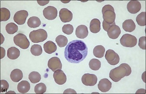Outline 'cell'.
I'll list each match as a JSON object with an SVG mask.
<instances>
[{
    "mask_svg": "<svg viewBox=\"0 0 146 94\" xmlns=\"http://www.w3.org/2000/svg\"><path fill=\"white\" fill-rule=\"evenodd\" d=\"M10 77L13 82H18L23 78V72L20 69H15L11 72Z\"/></svg>",
    "mask_w": 146,
    "mask_h": 94,
    "instance_id": "obj_22",
    "label": "cell"
},
{
    "mask_svg": "<svg viewBox=\"0 0 146 94\" xmlns=\"http://www.w3.org/2000/svg\"><path fill=\"white\" fill-rule=\"evenodd\" d=\"M5 54L6 51L5 48L1 47V59H2L5 57Z\"/></svg>",
    "mask_w": 146,
    "mask_h": 94,
    "instance_id": "obj_39",
    "label": "cell"
},
{
    "mask_svg": "<svg viewBox=\"0 0 146 94\" xmlns=\"http://www.w3.org/2000/svg\"><path fill=\"white\" fill-rule=\"evenodd\" d=\"M127 10L131 14H136L140 11L141 5L140 3L137 1H131L127 4Z\"/></svg>",
    "mask_w": 146,
    "mask_h": 94,
    "instance_id": "obj_14",
    "label": "cell"
},
{
    "mask_svg": "<svg viewBox=\"0 0 146 94\" xmlns=\"http://www.w3.org/2000/svg\"><path fill=\"white\" fill-rule=\"evenodd\" d=\"M89 65L91 69L93 70H98L101 67V62L98 59H92L90 61Z\"/></svg>",
    "mask_w": 146,
    "mask_h": 94,
    "instance_id": "obj_29",
    "label": "cell"
},
{
    "mask_svg": "<svg viewBox=\"0 0 146 94\" xmlns=\"http://www.w3.org/2000/svg\"><path fill=\"white\" fill-rule=\"evenodd\" d=\"M131 73L130 66L127 63H123L111 70L109 73V77L113 82H118L125 77L130 75Z\"/></svg>",
    "mask_w": 146,
    "mask_h": 94,
    "instance_id": "obj_2",
    "label": "cell"
},
{
    "mask_svg": "<svg viewBox=\"0 0 146 94\" xmlns=\"http://www.w3.org/2000/svg\"><path fill=\"white\" fill-rule=\"evenodd\" d=\"M58 10L52 6H48L45 8L43 11L44 16L48 20H53L57 18L58 16Z\"/></svg>",
    "mask_w": 146,
    "mask_h": 94,
    "instance_id": "obj_9",
    "label": "cell"
},
{
    "mask_svg": "<svg viewBox=\"0 0 146 94\" xmlns=\"http://www.w3.org/2000/svg\"><path fill=\"white\" fill-rule=\"evenodd\" d=\"M68 39L66 36L63 35H59L57 36L56 39V41L58 46L61 48L65 47L67 45Z\"/></svg>",
    "mask_w": 146,
    "mask_h": 94,
    "instance_id": "obj_28",
    "label": "cell"
},
{
    "mask_svg": "<svg viewBox=\"0 0 146 94\" xmlns=\"http://www.w3.org/2000/svg\"><path fill=\"white\" fill-rule=\"evenodd\" d=\"M59 17L61 21L63 23H68L72 21L73 14L72 12L68 9L64 8L60 10L59 12Z\"/></svg>",
    "mask_w": 146,
    "mask_h": 94,
    "instance_id": "obj_13",
    "label": "cell"
},
{
    "mask_svg": "<svg viewBox=\"0 0 146 94\" xmlns=\"http://www.w3.org/2000/svg\"><path fill=\"white\" fill-rule=\"evenodd\" d=\"M53 77L56 83L59 85L64 84L67 81V76L64 72L61 69L55 71L53 74Z\"/></svg>",
    "mask_w": 146,
    "mask_h": 94,
    "instance_id": "obj_12",
    "label": "cell"
},
{
    "mask_svg": "<svg viewBox=\"0 0 146 94\" xmlns=\"http://www.w3.org/2000/svg\"><path fill=\"white\" fill-rule=\"evenodd\" d=\"M29 79L32 83L36 84L40 81L41 77L40 74L37 72L33 71L29 74Z\"/></svg>",
    "mask_w": 146,
    "mask_h": 94,
    "instance_id": "obj_26",
    "label": "cell"
},
{
    "mask_svg": "<svg viewBox=\"0 0 146 94\" xmlns=\"http://www.w3.org/2000/svg\"><path fill=\"white\" fill-rule=\"evenodd\" d=\"M18 27L16 24L13 23H9L6 26V30L9 34H14L18 32Z\"/></svg>",
    "mask_w": 146,
    "mask_h": 94,
    "instance_id": "obj_31",
    "label": "cell"
},
{
    "mask_svg": "<svg viewBox=\"0 0 146 94\" xmlns=\"http://www.w3.org/2000/svg\"><path fill=\"white\" fill-rule=\"evenodd\" d=\"M64 93H75L76 94V91L73 89H68L64 91Z\"/></svg>",
    "mask_w": 146,
    "mask_h": 94,
    "instance_id": "obj_38",
    "label": "cell"
},
{
    "mask_svg": "<svg viewBox=\"0 0 146 94\" xmlns=\"http://www.w3.org/2000/svg\"><path fill=\"white\" fill-rule=\"evenodd\" d=\"M37 3L40 5L44 6L48 4L50 1H37Z\"/></svg>",
    "mask_w": 146,
    "mask_h": 94,
    "instance_id": "obj_40",
    "label": "cell"
},
{
    "mask_svg": "<svg viewBox=\"0 0 146 94\" xmlns=\"http://www.w3.org/2000/svg\"><path fill=\"white\" fill-rule=\"evenodd\" d=\"M98 78L95 74L86 73L84 74L82 77V82L86 86H94L96 84Z\"/></svg>",
    "mask_w": 146,
    "mask_h": 94,
    "instance_id": "obj_8",
    "label": "cell"
},
{
    "mask_svg": "<svg viewBox=\"0 0 146 94\" xmlns=\"http://www.w3.org/2000/svg\"><path fill=\"white\" fill-rule=\"evenodd\" d=\"M14 42L16 45L21 49H27L30 46V42L27 37L22 33H19L14 36Z\"/></svg>",
    "mask_w": 146,
    "mask_h": 94,
    "instance_id": "obj_5",
    "label": "cell"
},
{
    "mask_svg": "<svg viewBox=\"0 0 146 94\" xmlns=\"http://www.w3.org/2000/svg\"><path fill=\"white\" fill-rule=\"evenodd\" d=\"M11 12L5 8H1V22H6L10 19Z\"/></svg>",
    "mask_w": 146,
    "mask_h": 94,
    "instance_id": "obj_27",
    "label": "cell"
},
{
    "mask_svg": "<svg viewBox=\"0 0 146 94\" xmlns=\"http://www.w3.org/2000/svg\"><path fill=\"white\" fill-rule=\"evenodd\" d=\"M20 54V50L14 46L10 47L7 51V56L8 58L12 60H14L18 58Z\"/></svg>",
    "mask_w": 146,
    "mask_h": 94,
    "instance_id": "obj_21",
    "label": "cell"
},
{
    "mask_svg": "<svg viewBox=\"0 0 146 94\" xmlns=\"http://www.w3.org/2000/svg\"><path fill=\"white\" fill-rule=\"evenodd\" d=\"M74 28L73 26L70 24L64 25L62 27V31L64 34L67 35H70L73 33Z\"/></svg>",
    "mask_w": 146,
    "mask_h": 94,
    "instance_id": "obj_34",
    "label": "cell"
},
{
    "mask_svg": "<svg viewBox=\"0 0 146 94\" xmlns=\"http://www.w3.org/2000/svg\"><path fill=\"white\" fill-rule=\"evenodd\" d=\"M30 84L28 81L26 80L22 81L18 84L17 89L19 93H26L30 89Z\"/></svg>",
    "mask_w": 146,
    "mask_h": 94,
    "instance_id": "obj_23",
    "label": "cell"
},
{
    "mask_svg": "<svg viewBox=\"0 0 146 94\" xmlns=\"http://www.w3.org/2000/svg\"><path fill=\"white\" fill-rule=\"evenodd\" d=\"M112 87V83L107 78L102 79L99 82L98 88L101 91L106 93L109 91Z\"/></svg>",
    "mask_w": 146,
    "mask_h": 94,
    "instance_id": "obj_16",
    "label": "cell"
},
{
    "mask_svg": "<svg viewBox=\"0 0 146 94\" xmlns=\"http://www.w3.org/2000/svg\"><path fill=\"white\" fill-rule=\"evenodd\" d=\"M88 48L84 41L75 40L70 41L65 47L64 55L70 63H78L86 58Z\"/></svg>",
    "mask_w": 146,
    "mask_h": 94,
    "instance_id": "obj_1",
    "label": "cell"
},
{
    "mask_svg": "<svg viewBox=\"0 0 146 94\" xmlns=\"http://www.w3.org/2000/svg\"><path fill=\"white\" fill-rule=\"evenodd\" d=\"M104 21L109 24H113L115 22L116 14L113 6L110 5L104 6L102 9Z\"/></svg>",
    "mask_w": 146,
    "mask_h": 94,
    "instance_id": "obj_3",
    "label": "cell"
},
{
    "mask_svg": "<svg viewBox=\"0 0 146 94\" xmlns=\"http://www.w3.org/2000/svg\"><path fill=\"white\" fill-rule=\"evenodd\" d=\"M122 28L125 32H131L135 30L136 25L135 23L132 20H125L122 24Z\"/></svg>",
    "mask_w": 146,
    "mask_h": 94,
    "instance_id": "obj_19",
    "label": "cell"
},
{
    "mask_svg": "<svg viewBox=\"0 0 146 94\" xmlns=\"http://www.w3.org/2000/svg\"><path fill=\"white\" fill-rule=\"evenodd\" d=\"M116 24L115 22L113 23V24H109V23H106L105 21H104L103 22V27L104 30L106 31V32H108V30H109L110 27L112 26V25Z\"/></svg>",
    "mask_w": 146,
    "mask_h": 94,
    "instance_id": "obj_37",
    "label": "cell"
},
{
    "mask_svg": "<svg viewBox=\"0 0 146 94\" xmlns=\"http://www.w3.org/2000/svg\"><path fill=\"white\" fill-rule=\"evenodd\" d=\"M106 49L102 45H98L94 47L93 50V54L95 57L101 58L104 57Z\"/></svg>",
    "mask_w": 146,
    "mask_h": 94,
    "instance_id": "obj_25",
    "label": "cell"
},
{
    "mask_svg": "<svg viewBox=\"0 0 146 94\" xmlns=\"http://www.w3.org/2000/svg\"><path fill=\"white\" fill-rule=\"evenodd\" d=\"M136 21L138 25L141 27H143L146 25V12H142L137 17Z\"/></svg>",
    "mask_w": 146,
    "mask_h": 94,
    "instance_id": "obj_32",
    "label": "cell"
},
{
    "mask_svg": "<svg viewBox=\"0 0 146 94\" xmlns=\"http://www.w3.org/2000/svg\"><path fill=\"white\" fill-rule=\"evenodd\" d=\"M31 52L35 56H39L42 53V49L41 45L39 44H34L31 46Z\"/></svg>",
    "mask_w": 146,
    "mask_h": 94,
    "instance_id": "obj_30",
    "label": "cell"
},
{
    "mask_svg": "<svg viewBox=\"0 0 146 94\" xmlns=\"http://www.w3.org/2000/svg\"><path fill=\"white\" fill-rule=\"evenodd\" d=\"M29 39L33 43H38L43 42L47 39L48 34L46 31L43 29L33 30L30 32Z\"/></svg>",
    "mask_w": 146,
    "mask_h": 94,
    "instance_id": "obj_4",
    "label": "cell"
},
{
    "mask_svg": "<svg viewBox=\"0 0 146 94\" xmlns=\"http://www.w3.org/2000/svg\"><path fill=\"white\" fill-rule=\"evenodd\" d=\"M107 32L109 38L115 39H117L120 36L121 31L120 27L116 25V24H114L110 27Z\"/></svg>",
    "mask_w": 146,
    "mask_h": 94,
    "instance_id": "obj_15",
    "label": "cell"
},
{
    "mask_svg": "<svg viewBox=\"0 0 146 94\" xmlns=\"http://www.w3.org/2000/svg\"><path fill=\"white\" fill-rule=\"evenodd\" d=\"M121 45L125 47L132 48L136 45L137 40L136 37L131 34H124L120 39Z\"/></svg>",
    "mask_w": 146,
    "mask_h": 94,
    "instance_id": "obj_6",
    "label": "cell"
},
{
    "mask_svg": "<svg viewBox=\"0 0 146 94\" xmlns=\"http://www.w3.org/2000/svg\"><path fill=\"white\" fill-rule=\"evenodd\" d=\"M1 44H2V43H3L4 40H5V38H4L3 36V35H2V34H1Z\"/></svg>",
    "mask_w": 146,
    "mask_h": 94,
    "instance_id": "obj_41",
    "label": "cell"
},
{
    "mask_svg": "<svg viewBox=\"0 0 146 94\" xmlns=\"http://www.w3.org/2000/svg\"><path fill=\"white\" fill-rule=\"evenodd\" d=\"M76 37L80 39H83L86 38L88 35V30L87 27L84 25L78 26L75 32Z\"/></svg>",
    "mask_w": 146,
    "mask_h": 94,
    "instance_id": "obj_17",
    "label": "cell"
},
{
    "mask_svg": "<svg viewBox=\"0 0 146 94\" xmlns=\"http://www.w3.org/2000/svg\"><path fill=\"white\" fill-rule=\"evenodd\" d=\"M48 67L54 72L58 70L62 69V64L60 59L54 57L50 59L48 61Z\"/></svg>",
    "mask_w": 146,
    "mask_h": 94,
    "instance_id": "obj_11",
    "label": "cell"
},
{
    "mask_svg": "<svg viewBox=\"0 0 146 94\" xmlns=\"http://www.w3.org/2000/svg\"><path fill=\"white\" fill-rule=\"evenodd\" d=\"M90 29L91 32L96 34L101 30V22L98 19H94L90 23Z\"/></svg>",
    "mask_w": 146,
    "mask_h": 94,
    "instance_id": "obj_18",
    "label": "cell"
},
{
    "mask_svg": "<svg viewBox=\"0 0 146 94\" xmlns=\"http://www.w3.org/2000/svg\"><path fill=\"white\" fill-rule=\"evenodd\" d=\"M46 86L44 84L40 83L36 85L35 87V92L36 94H43L46 91Z\"/></svg>",
    "mask_w": 146,
    "mask_h": 94,
    "instance_id": "obj_33",
    "label": "cell"
},
{
    "mask_svg": "<svg viewBox=\"0 0 146 94\" xmlns=\"http://www.w3.org/2000/svg\"><path fill=\"white\" fill-rule=\"evenodd\" d=\"M29 16L28 12L25 10L18 11L15 13L14 17V22L18 25H23L25 24L27 18Z\"/></svg>",
    "mask_w": 146,
    "mask_h": 94,
    "instance_id": "obj_10",
    "label": "cell"
},
{
    "mask_svg": "<svg viewBox=\"0 0 146 94\" xmlns=\"http://www.w3.org/2000/svg\"><path fill=\"white\" fill-rule=\"evenodd\" d=\"M27 24L30 28L34 29L39 27L41 24V22L39 18L35 16H33L29 19Z\"/></svg>",
    "mask_w": 146,
    "mask_h": 94,
    "instance_id": "obj_24",
    "label": "cell"
},
{
    "mask_svg": "<svg viewBox=\"0 0 146 94\" xmlns=\"http://www.w3.org/2000/svg\"><path fill=\"white\" fill-rule=\"evenodd\" d=\"M44 49L46 53L48 54H52L56 51V45L52 41H49L44 44Z\"/></svg>",
    "mask_w": 146,
    "mask_h": 94,
    "instance_id": "obj_20",
    "label": "cell"
},
{
    "mask_svg": "<svg viewBox=\"0 0 146 94\" xmlns=\"http://www.w3.org/2000/svg\"><path fill=\"white\" fill-rule=\"evenodd\" d=\"M9 87V84L5 80H1V92L4 93L8 90Z\"/></svg>",
    "mask_w": 146,
    "mask_h": 94,
    "instance_id": "obj_35",
    "label": "cell"
},
{
    "mask_svg": "<svg viewBox=\"0 0 146 94\" xmlns=\"http://www.w3.org/2000/svg\"><path fill=\"white\" fill-rule=\"evenodd\" d=\"M139 46L141 49L143 50L146 49V37L145 36H143L139 39Z\"/></svg>",
    "mask_w": 146,
    "mask_h": 94,
    "instance_id": "obj_36",
    "label": "cell"
},
{
    "mask_svg": "<svg viewBox=\"0 0 146 94\" xmlns=\"http://www.w3.org/2000/svg\"><path fill=\"white\" fill-rule=\"evenodd\" d=\"M105 58L108 63L111 65L118 64L120 60V57L118 54L111 49H109L106 52Z\"/></svg>",
    "mask_w": 146,
    "mask_h": 94,
    "instance_id": "obj_7",
    "label": "cell"
}]
</instances>
